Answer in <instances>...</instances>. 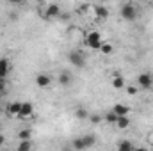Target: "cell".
I'll return each instance as SVG.
<instances>
[{
    "label": "cell",
    "instance_id": "obj_13",
    "mask_svg": "<svg viewBox=\"0 0 153 151\" xmlns=\"http://www.w3.org/2000/svg\"><path fill=\"white\" fill-rule=\"evenodd\" d=\"M34 148V142L30 141V139H25V141H20V144H18V151H29Z\"/></svg>",
    "mask_w": 153,
    "mask_h": 151
},
{
    "label": "cell",
    "instance_id": "obj_26",
    "mask_svg": "<svg viewBox=\"0 0 153 151\" xmlns=\"http://www.w3.org/2000/svg\"><path fill=\"white\" fill-rule=\"evenodd\" d=\"M87 9H91V7H89V5H82V7L78 9V13H80V14H87Z\"/></svg>",
    "mask_w": 153,
    "mask_h": 151
},
{
    "label": "cell",
    "instance_id": "obj_12",
    "mask_svg": "<svg viewBox=\"0 0 153 151\" xmlns=\"http://www.w3.org/2000/svg\"><path fill=\"white\" fill-rule=\"evenodd\" d=\"M9 71H11V61L5 57H0V75L7 76Z\"/></svg>",
    "mask_w": 153,
    "mask_h": 151
},
{
    "label": "cell",
    "instance_id": "obj_8",
    "mask_svg": "<svg viewBox=\"0 0 153 151\" xmlns=\"http://www.w3.org/2000/svg\"><path fill=\"white\" fill-rule=\"evenodd\" d=\"M34 82H36V85H38V87L45 89V87H50V84H52V76L46 75V73H39V75H36Z\"/></svg>",
    "mask_w": 153,
    "mask_h": 151
},
{
    "label": "cell",
    "instance_id": "obj_32",
    "mask_svg": "<svg viewBox=\"0 0 153 151\" xmlns=\"http://www.w3.org/2000/svg\"><path fill=\"white\" fill-rule=\"evenodd\" d=\"M0 132H2V124H0Z\"/></svg>",
    "mask_w": 153,
    "mask_h": 151
},
{
    "label": "cell",
    "instance_id": "obj_2",
    "mask_svg": "<svg viewBox=\"0 0 153 151\" xmlns=\"http://www.w3.org/2000/svg\"><path fill=\"white\" fill-rule=\"evenodd\" d=\"M68 61L71 62V66H76V68H85V62H87V57L82 50H71L68 53Z\"/></svg>",
    "mask_w": 153,
    "mask_h": 151
},
{
    "label": "cell",
    "instance_id": "obj_5",
    "mask_svg": "<svg viewBox=\"0 0 153 151\" xmlns=\"http://www.w3.org/2000/svg\"><path fill=\"white\" fill-rule=\"evenodd\" d=\"M18 117H20L22 121L32 119V117H34V105H32L30 101H22V109H20Z\"/></svg>",
    "mask_w": 153,
    "mask_h": 151
},
{
    "label": "cell",
    "instance_id": "obj_9",
    "mask_svg": "<svg viewBox=\"0 0 153 151\" xmlns=\"http://www.w3.org/2000/svg\"><path fill=\"white\" fill-rule=\"evenodd\" d=\"M20 109H22V101H11L7 107H5V110L9 115H16L18 117V114H20Z\"/></svg>",
    "mask_w": 153,
    "mask_h": 151
},
{
    "label": "cell",
    "instance_id": "obj_21",
    "mask_svg": "<svg viewBox=\"0 0 153 151\" xmlns=\"http://www.w3.org/2000/svg\"><path fill=\"white\" fill-rule=\"evenodd\" d=\"M73 148H75L76 151H82V150H85V144H84V139L82 137H76L75 141H73V144H71Z\"/></svg>",
    "mask_w": 153,
    "mask_h": 151
},
{
    "label": "cell",
    "instance_id": "obj_31",
    "mask_svg": "<svg viewBox=\"0 0 153 151\" xmlns=\"http://www.w3.org/2000/svg\"><path fill=\"white\" fill-rule=\"evenodd\" d=\"M152 144H153V135H152Z\"/></svg>",
    "mask_w": 153,
    "mask_h": 151
},
{
    "label": "cell",
    "instance_id": "obj_3",
    "mask_svg": "<svg viewBox=\"0 0 153 151\" xmlns=\"http://www.w3.org/2000/svg\"><path fill=\"white\" fill-rule=\"evenodd\" d=\"M41 16L45 20H53L61 16V7L57 4H45V7H41Z\"/></svg>",
    "mask_w": 153,
    "mask_h": 151
},
{
    "label": "cell",
    "instance_id": "obj_19",
    "mask_svg": "<svg viewBox=\"0 0 153 151\" xmlns=\"http://www.w3.org/2000/svg\"><path fill=\"white\" fill-rule=\"evenodd\" d=\"M100 52H102L103 55H111V53L114 52V46H112L111 43H102V46H100Z\"/></svg>",
    "mask_w": 153,
    "mask_h": 151
},
{
    "label": "cell",
    "instance_id": "obj_23",
    "mask_svg": "<svg viewBox=\"0 0 153 151\" xmlns=\"http://www.w3.org/2000/svg\"><path fill=\"white\" fill-rule=\"evenodd\" d=\"M89 121H91V124H100L102 121H103V117L102 115H98V114H89V117H87Z\"/></svg>",
    "mask_w": 153,
    "mask_h": 151
},
{
    "label": "cell",
    "instance_id": "obj_18",
    "mask_svg": "<svg viewBox=\"0 0 153 151\" xmlns=\"http://www.w3.org/2000/svg\"><path fill=\"white\" fill-rule=\"evenodd\" d=\"M116 119H117V114L112 112V110H109V112L103 115V121L109 123V124H116Z\"/></svg>",
    "mask_w": 153,
    "mask_h": 151
},
{
    "label": "cell",
    "instance_id": "obj_27",
    "mask_svg": "<svg viewBox=\"0 0 153 151\" xmlns=\"http://www.w3.org/2000/svg\"><path fill=\"white\" fill-rule=\"evenodd\" d=\"M9 4H13V5H22V4H25V0H7Z\"/></svg>",
    "mask_w": 153,
    "mask_h": 151
},
{
    "label": "cell",
    "instance_id": "obj_24",
    "mask_svg": "<svg viewBox=\"0 0 153 151\" xmlns=\"http://www.w3.org/2000/svg\"><path fill=\"white\" fill-rule=\"evenodd\" d=\"M126 93H128V94H132V96H135V94L139 93V89H137V87H134V85H128V87H126Z\"/></svg>",
    "mask_w": 153,
    "mask_h": 151
},
{
    "label": "cell",
    "instance_id": "obj_15",
    "mask_svg": "<svg viewBox=\"0 0 153 151\" xmlns=\"http://www.w3.org/2000/svg\"><path fill=\"white\" fill-rule=\"evenodd\" d=\"M59 84H61V85H64V87H66V85H70V84H71V75H70L68 71H62V73L59 75Z\"/></svg>",
    "mask_w": 153,
    "mask_h": 151
},
{
    "label": "cell",
    "instance_id": "obj_7",
    "mask_svg": "<svg viewBox=\"0 0 153 151\" xmlns=\"http://www.w3.org/2000/svg\"><path fill=\"white\" fill-rule=\"evenodd\" d=\"M93 13H94V18L100 20V21H105L109 18V9L105 5H94L93 7Z\"/></svg>",
    "mask_w": 153,
    "mask_h": 151
},
{
    "label": "cell",
    "instance_id": "obj_28",
    "mask_svg": "<svg viewBox=\"0 0 153 151\" xmlns=\"http://www.w3.org/2000/svg\"><path fill=\"white\" fill-rule=\"evenodd\" d=\"M4 142H5V137H4V135L0 133V146H4Z\"/></svg>",
    "mask_w": 153,
    "mask_h": 151
},
{
    "label": "cell",
    "instance_id": "obj_20",
    "mask_svg": "<svg viewBox=\"0 0 153 151\" xmlns=\"http://www.w3.org/2000/svg\"><path fill=\"white\" fill-rule=\"evenodd\" d=\"M82 139H84L85 150H87V148H91V146H94V142H96V137H94V135H82Z\"/></svg>",
    "mask_w": 153,
    "mask_h": 151
},
{
    "label": "cell",
    "instance_id": "obj_14",
    "mask_svg": "<svg viewBox=\"0 0 153 151\" xmlns=\"http://www.w3.org/2000/svg\"><path fill=\"white\" fill-rule=\"evenodd\" d=\"M135 148L134 146V142H130V141H119L117 142V150L119 151H132Z\"/></svg>",
    "mask_w": 153,
    "mask_h": 151
},
{
    "label": "cell",
    "instance_id": "obj_4",
    "mask_svg": "<svg viewBox=\"0 0 153 151\" xmlns=\"http://www.w3.org/2000/svg\"><path fill=\"white\" fill-rule=\"evenodd\" d=\"M103 39H102V34L98 30H91L87 36H85V44L91 48V50H100Z\"/></svg>",
    "mask_w": 153,
    "mask_h": 151
},
{
    "label": "cell",
    "instance_id": "obj_33",
    "mask_svg": "<svg viewBox=\"0 0 153 151\" xmlns=\"http://www.w3.org/2000/svg\"><path fill=\"white\" fill-rule=\"evenodd\" d=\"M103 2H109V0H103Z\"/></svg>",
    "mask_w": 153,
    "mask_h": 151
},
{
    "label": "cell",
    "instance_id": "obj_29",
    "mask_svg": "<svg viewBox=\"0 0 153 151\" xmlns=\"http://www.w3.org/2000/svg\"><path fill=\"white\" fill-rule=\"evenodd\" d=\"M4 93H5V91H2V89H0V100L4 98Z\"/></svg>",
    "mask_w": 153,
    "mask_h": 151
},
{
    "label": "cell",
    "instance_id": "obj_10",
    "mask_svg": "<svg viewBox=\"0 0 153 151\" xmlns=\"http://www.w3.org/2000/svg\"><path fill=\"white\" fill-rule=\"evenodd\" d=\"M111 110L116 112L117 115H128V114H130V107H128V105H125V103H116Z\"/></svg>",
    "mask_w": 153,
    "mask_h": 151
},
{
    "label": "cell",
    "instance_id": "obj_22",
    "mask_svg": "<svg viewBox=\"0 0 153 151\" xmlns=\"http://www.w3.org/2000/svg\"><path fill=\"white\" fill-rule=\"evenodd\" d=\"M75 115H76V119H87V117H89V112H87L84 107H78L75 110Z\"/></svg>",
    "mask_w": 153,
    "mask_h": 151
},
{
    "label": "cell",
    "instance_id": "obj_6",
    "mask_svg": "<svg viewBox=\"0 0 153 151\" xmlns=\"http://www.w3.org/2000/svg\"><path fill=\"white\" fill-rule=\"evenodd\" d=\"M137 85L141 87V89H152L153 87V75L152 73H141V75L137 76Z\"/></svg>",
    "mask_w": 153,
    "mask_h": 151
},
{
    "label": "cell",
    "instance_id": "obj_17",
    "mask_svg": "<svg viewBox=\"0 0 153 151\" xmlns=\"http://www.w3.org/2000/svg\"><path fill=\"white\" fill-rule=\"evenodd\" d=\"M18 139L20 141H25V139H32V130L30 128H23L18 132Z\"/></svg>",
    "mask_w": 153,
    "mask_h": 151
},
{
    "label": "cell",
    "instance_id": "obj_25",
    "mask_svg": "<svg viewBox=\"0 0 153 151\" xmlns=\"http://www.w3.org/2000/svg\"><path fill=\"white\" fill-rule=\"evenodd\" d=\"M0 89L5 91V76L4 75H0Z\"/></svg>",
    "mask_w": 153,
    "mask_h": 151
},
{
    "label": "cell",
    "instance_id": "obj_30",
    "mask_svg": "<svg viewBox=\"0 0 153 151\" xmlns=\"http://www.w3.org/2000/svg\"><path fill=\"white\" fill-rule=\"evenodd\" d=\"M39 4H48V0H38Z\"/></svg>",
    "mask_w": 153,
    "mask_h": 151
},
{
    "label": "cell",
    "instance_id": "obj_1",
    "mask_svg": "<svg viewBox=\"0 0 153 151\" xmlns=\"http://www.w3.org/2000/svg\"><path fill=\"white\" fill-rule=\"evenodd\" d=\"M121 16H123V20H126V21H135V20L139 18V9H137V5H134L132 2H126V4L121 7Z\"/></svg>",
    "mask_w": 153,
    "mask_h": 151
},
{
    "label": "cell",
    "instance_id": "obj_16",
    "mask_svg": "<svg viewBox=\"0 0 153 151\" xmlns=\"http://www.w3.org/2000/svg\"><path fill=\"white\" fill-rule=\"evenodd\" d=\"M112 87H114V89H123V87H125V78L121 75H116L114 78H112Z\"/></svg>",
    "mask_w": 153,
    "mask_h": 151
},
{
    "label": "cell",
    "instance_id": "obj_11",
    "mask_svg": "<svg viewBox=\"0 0 153 151\" xmlns=\"http://www.w3.org/2000/svg\"><path fill=\"white\" fill-rule=\"evenodd\" d=\"M114 126H117L119 130H126V128L130 126V117H128V115H117Z\"/></svg>",
    "mask_w": 153,
    "mask_h": 151
}]
</instances>
